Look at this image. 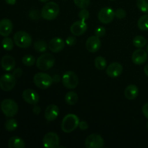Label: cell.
Returning a JSON list of instances; mask_svg holds the SVG:
<instances>
[{
  "mask_svg": "<svg viewBox=\"0 0 148 148\" xmlns=\"http://www.w3.org/2000/svg\"><path fill=\"white\" fill-rule=\"evenodd\" d=\"M79 119L75 114H69L64 117L62 122V130L65 133H71L79 127Z\"/></svg>",
  "mask_w": 148,
  "mask_h": 148,
  "instance_id": "2",
  "label": "cell"
},
{
  "mask_svg": "<svg viewBox=\"0 0 148 148\" xmlns=\"http://www.w3.org/2000/svg\"><path fill=\"white\" fill-rule=\"evenodd\" d=\"M23 98L30 105H36L39 102V95L32 89H26L23 92Z\"/></svg>",
  "mask_w": 148,
  "mask_h": 148,
  "instance_id": "14",
  "label": "cell"
},
{
  "mask_svg": "<svg viewBox=\"0 0 148 148\" xmlns=\"http://www.w3.org/2000/svg\"><path fill=\"white\" fill-rule=\"evenodd\" d=\"M62 83L64 86L67 89H75L79 84L78 76L72 71H67L64 72L62 77Z\"/></svg>",
  "mask_w": 148,
  "mask_h": 148,
  "instance_id": "7",
  "label": "cell"
},
{
  "mask_svg": "<svg viewBox=\"0 0 148 148\" xmlns=\"http://www.w3.org/2000/svg\"><path fill=\"white\" fill-rule=\"evenodd\" d=\"M13 29V24L10 19H2L0 20V36L7 37L11 34Z\"/></svg>",
  "mask_w": 148,
  "mask_h": 148,
  "instance_id": "18",
  "label": "cell"
},
{
  "mask_svg": "<svg viewBox=\"0 0 148 148\" xmlns=\"http://www.w3.org/2000/svg\"><path fill=\"white\" fill-rule=\"evenodd\" d=\"M127 15V12H126L125 10L124 9H117L115 11V16L118 19H123L126 17Z\"/></svg>",
  "mask_w": 148,
  "mask_h": 148,
  "instance_id": "35",
  "label": "cell"
},
{
  "mask_svg": "<svg viewBox=\"0 0 148 148\" xmlns=\"http://www.w3.org/2000/svg\"><path fill=\"white\" fill-rule=\"evenodd\" d=\"M13 75L15 76L16 78L20 77L22 75H23V70L20 68H17L16 69H14V72H13Z\"/></svg>",
  "mask_w": 148,
  "mask_h": 148,
  "instance_id": "39",
  "label": "cell"
},
{
  "mask_svg": "<svg viewBox=\"0 0 148 148\" xmlns=\"http://www.w3.org/2000/svg\"><path fill=\"white\" fill-rule=\"evenodd\" d=\"M142 111H143V115L148 119V102L143 106L142 108Z\"/></svg>",
  "mask_w": 148,
  "mask_h": 148,
  "instance_id": "37",
  "label": "cell"
},
{
  "mask_svg": "<svg viewBox=\"0 0 148 148\" xmlns=\"http://www.w3.org/2000/svg\"><path fill=\"white\" fill-rule=\"evenodd\" d=\"M55 64V58L49 53H45L38 58L36 61V66L39 69L46 71L53 67Z\"/></svg>",
  "mask_w": 148,
  "mask_h": 148,
  "instance_id": "4",
  "label": "cell"
},
{
  "mask_svg": "<svg viewBox=\"0 0 148 148\" xmlns=\"http://www.w3.org/2000/svg\"><path fill=\"white\" fill-rule=\"evenodd\" d=\"M79 128L81 130H88V124L86 122V121H79Z\"/></svg>",
  "mask_w": 148,
  "mask_h": 148,
  "instance_id": "38",
  "label": "cell"
},
{
  "mask_svg": "<svg viewBox=\"0 0 148 148\" xmlns=\"http://www.w3.org/2000/svg\"><path fill=\"white\" fill-rule=\"evenodd\" d=\"M123 72V66L119 62H113L106 67V74L111 78L118 77Z\"/></svg>",
  "mask_w": 148,
  "mask_h": 148,
  "instance_id": "15",
  "label": "cell"
},
{
  "mask_svg": "<svg viewBox=\"0 0 148 148\" xmlns=\"http://www.w3.org/2000/svg\"><path fill=\"white\" fill-rule=\"evenodd\" d=\"M85 47L87 50L90 53H95L98 51L101 47V41L100 38L96 36L89 37L85 43Z\"/></svg>",
  "mask_w": 148,
  "mask_h": 148,
  "instance_id": "12",
  "label": "cell"
},
{
  "mask_svg": "<svg viewBox=\"0 0 148 148\" xmlns=\"http://www.w3.org/2000/svg\"><path fill=\"white\" fill-rule=\"evenodd\" d=\"M0 107H1V110L3 114L7 117H10V118L14 116L18 111L17 103L15 101L10 98L3 100L1 101Z\"/></svg>",
  "mask_w": 148,
  "mask_h": 148,
  "instance_id": "3",
  "label": "cell"
},
{
  "mask_svg": "<svg viewBox=\"0 0 148 148\" xmlns=\"http://www.w3.org/2000/svg\"><path fill=\"white\" fill-rule=\"evenodd\" d=\"M34 49L37 52L40 53H43L47 50V48L49 46L47 45L46 41L43 40H38L34 43Z\"/></svg>",
  "mask_w": 148,
  "mask_h": 148,
  "instance_id": "25",
  "label": "cell"
},
{
  "mask_svg": "<svg viewBox=\"0 0 148 148\" xmlns=\"http://www.w3.org/2000/svg\"><path fill=\"white\" fill-rule=\"evenodd\" d=\"M106 29L102 26H99L95 30V36H98L99 38H102L105 36Z\"/></svg>",
  "mask_w": 148,
  "mask_h": 148,
  "instance_id": "34",
  "label": "cell"
},
{
  "mask_svg": "<svg viewBox=\"0 0 148 148\" xmlns=\"http://www.w3.org/2000/svg\"><path fill=\"white\" fill-rule=\"evenodd\" d=\"M33 113H34L35 114H36V115H38V114H40V106H38L34 105V107L33 108Z\"/></svg>",
  "mask_w": 148,
  "mask_h": 148,
  "instance_id": "41",
  "label": "cell"
},
{
  "mask_svg": "<svg viewBox=\"0 0 148 148\" xmlns=\"http://www.w3.org/2000/svg\"><path fill=\"white\" fill-rule=\"evenodd\" d=\"M59 13V7L54 1H50L44 4L41 10L40 15L46 20H53L58 17Z\"/></svg>",
  "mask_w": 148,
  "mask_h": 148,
  "instance_id": "1",
  "label": "cell"
},
{
  "mask_svg": "<svg viewBox=\"0 0 148 148\" xmlns=\"http://www.w3.org/2000/svg\"><path fill=\"white\" fill-rule=\"evenodd\" d=\"M49 49L53 53H58L64 48V41L59 37H55L49 41Z\"/></svg>",
  "mask_w": 148,
  "mask_h": 148,
  "instance_id": "17",
  "label": "cell"
},
{
  "mask_svg": "<svg viewBox=\"0 0 148 148\" xmlns=\"http://www.w3.org/2000/svg\"><path fill=\"white\" fill-rule=\"evenodd\" d=\"M63 1H65V0H63Z\"/></svg>",
  "mask_w": 148,
  "mask_h": 148,
  "instance_id": "48",
  "label": "cell"
},
{
  "mask_svg": "<svg viewBox=\"0 0 148 148\" xmlns=\"http://www.w3.org/2000/svg\"><path fill=\"white\" fill-rule=\"evenodd\" d=\"M137 26L141 30H148V14H145L140 17L137 22Z\"/></svg>",
  "mask_w": 148,
  "mask_h": 148,
  "instance_id": "26",
  "label": "cell"
},
{
  "mask_svg": "<svg viewBox=\"0 0 148 148\" xmlns=\"http://www.w3.org/2000/svg\"><path fill=\"white\" fill-rule=\"evenodd\" d=\"M137 6L140 11L148 14V0H137Z\"/></svg>",
  "mask_w": 148,
  "mask_h": 148,
  "instance_id": "31",
  "label": "cell"
},
{
  "mask_svg": "<svg viewBox=\"0 0 148 148\" xmlns=\"http://www.w3.org/2000/svg\"><path fill=\"white\" fill-rule=\"evenodd\" d=\"M39 1H40L41 2H43V3H47L49 0H39Z\"/></svg>",
  "mask_w": 148,
  "mask_h": 148,
  "instance_id": "44",
  "label": "cell"
},
{
  "mask_svg": "<svg viewBox=\"0 0 148 148\" xmlns=\"http://www.w3.org/2000/svg\"><path fill=\"white\" fill-rule=\"evenodd\" d=\"M115 12L112 8L108 7H103L99 11L98 18L101 23L108 24L114 20L115 17Z\"/></svg>",
  "mask_w": 148,
  "mask_h": 148,
  "instance_id": "9",
  "label": "cell"
},
{
  "mask_svg": "<svg viewBox=\"0 0 148 148\" xmlns=\"http://www.w3.org/2000/svg\"><path fill=\"white\" fill-rule=\"evenodd\" d=\"M147 53H148V44H147Z\"/></svg>",
  "mask_w": 148,
  "mask_h": 148,
  "instance_id": "45",
  "label": "cell"
},
{
  "mask_svg": "<svg viewBox=\"0 0 148 148\" xmlns=\"http://www.w3.org/2000/svg\"><path fill=\"white\" fill-rule=\"evenodd\" d=\"M144 72L145 73V75H147V77H148V64L145 66L144 67Z\"/></svg>",
  "mask_w": 148,
  "mask_h": 148,
  "instance_id": "43",
  "label": "cell"
},
{
  "mask_svg": "<svg viewBox=\"0 0 148 148\" xmlns=\"http://www.w3.org/2000/svg\"><path fill=\"white\" fill-rule=\"evenodd\" d=\"M77 40L74 36H69L66 39V43L68 46H74L76 43Z\"/></svg>",
  "mask_w": 148,
  "mask_h": 148,
  "instance_id": "36",
  "label": "cell"
},
{
  "mask_svg": "<svg viewBox=\"0 0 148 148\" xmlns=\"http://www.w3.org/2000/svg\"><path fill=\"white\" fill-rule=\"evenodd\" d=\"M132 60L137 65L143 64L147 60V52L142 49H137L132 55Z\"/></svg>",
  "mask_w": 148,
  "mask_h": 148,
  "instance_id": "16",
  "label": "cell"
},
{
  "mask_svg": "<svg viewBox=\"0 0 148 148\" xmlns=\"http://www.w3.org/2000/svg\"><path fill=\"white\" fill-rule=\"evenodd\" d=\"M59 114V107L56 105H49L45 110L44 116L49 121H53L58 117Z\"/></svg>",
  "mask_w": 148,
  "mask_h": 148,
  "instance_id": "19",
  "label": "cell"
},
{
  "mask_svg": "<svg viewBox=\"0 0 148 148\" xmlns=\"http://www.w3.org/2000/svg\"><path fill=\"white\" fill-rule=\"evenodd\" d=\"M4 1L7 4H10V5H14L16 3V0H4Z\"/></svg>",
  "mask_w": 148,
  "mask_h": 148,
  "instance_id": "42",
  "label": "cell"
},
{
  "mask_svg": "<svg viewBox=\"0 0 148 148\" xmlns=\"http://www.w3.org/2000/svg\"><path fill=\"white\" fill-rule=\"evenodd\" d=\"M15 64L16 63L14 59L10 55L4 56L1 60V67L7 72H10V71L14 69V68L15 67Z\"/></svg>",
  "mask_w": 148,
  "mask_h": 148,
  "instance_id": "20",
  "label": "cell"
},
{
  "mask_svg": "<svg viewBox=\"0 0 148 148\" xmlns=\"http://www.w3.org/2000/svg\"><path fill=\"white\" fill-rule=\"evenodd\" d=\"M17 126H18L17 121L14 119H7L4 124V127L8 132H14L17 128Z\"/></svg>",
  "mask_w": 148,
  "mask_h": 148,
  "instance_id": "28",
  "label": "cell"
},
{
  "mask_svg": "<svg viewBox=\"0 0 148 148\" xmlns=\"http://www.w3.org/2000/svg\"><path fill=\"white\" fill-rule=\"evenodd\" d=\"M8 147L10 148H24L25 144L20 137L14 136L9 140Z\"/></svg>",
  "mask_w": 148,
  "mask_h": 148,
  "instance_id": "22",
  "label": "cell"
},
{
  "mask_svg": "<svg viewBox=\"0 0 148 148\" xmlns=\"http://www.w3.org/2000/svg\"><path fill=\"white\" fill-rule=\"evenodd\" d=\"M95 66L99 70H103L107 67V62L103 56H97L95 59Z\"/></svg>",
  "mask_w": 148,
  "mask_h": 148,
  "instance_id": "27",
  "label": "cell"
},
{
  "mask_svg": "<svg viewBox=\"0 0 148 148\" xmlns=\"http://www.w3.org/2000/svg\"><path fill=\"white\" fill-rule=\"evenodd\" d=\"M85 145L88 148H101L104 146V140L99 134H92L87 137Z\"/></svg>",
  "mask_w": 148,
  "mask_h": 148,
  "instance_id": "11",
  "label": "cell"
},
{
  "mask_svg": "<svg viewBox=\"0 0 148 148\" xmlns=\"http://www.w3.org/2000/svg\"><path fill=\"white\" fill-rule=\"evenodd\" d=\"M147 128L148 129V121L147 122Z\"/></svg>",
  "mask_w": 148,
  "mask_h": 148,
  "instance_id": "46",
  "label": "cell"
},
{
  "mask_svg": "<svg viewBox=\"0 0 148 148\" xmlns=\"http://www.w3.org/2000/svg\"><path fill=\"white\" fill-rule=\"evenodd\" d=\"M13 38H14V43L18 47L22 48V49H25V48L29 47L33 42L30 34H28L27 32L23 31V30L15 33Z\"/></svg>",
  "mask_w": 148,
  "mask_h": 148,
  "instance_id": "6",
  "label": "cell"
},
{
  "mask_svg": "<svg viewBox=\"0 0 148 148\" xmlns=\"http://www.w3.org/2000/svg\"><path fill=\"white\" fill-rule=\"evenodd\" d=\"M16 82V77L13 74H4L0 78V88L2 90L8 92L14 88Z\"/></svg>",
  "mask_w": 148,
  "mask_h": 148,
  "instance_id": "8",
  "label": "cell"
},
{
  "mask_svg": "<svg viewBox=\"0 0 148 148\" xmlns=\"http://www.w3.org/2000/svg\"><path fill=\"white\" fill-rule=\"evenodd\" d=\"M139 88L135 85H130L124 90V95L129 100H134L138 96Z\"/></svg>",
  "mask_w": 148,
  "mask_h": 148,
  "instance_id": "21",
  "label": "cell"
},
{
  "mask_svg": "<svg viewBox=\"0 0 148 148\" xmlns=\"http://www.w3.org/2000/svg\"><path fill=\"white\" fill-rule=\"evenodd\" d=\"M33 17H31V19L32 20H37L38 19H37V17H36V15H40V14H38V12L37 11V10H33V11H31L30 12V14H29V16H30V17H31V16H33Z\"/></svg>",
  "mask_w": 148,
  "mask_h": 148,
  "instance_id": "40",
  "label": "cell"
},
{
  "mask_svg": "<svg viewBox=\"0 0 148 148\" xmlns=\"http://www.w3.org/2000/svg\"><path fill=\"white\" fill-rule=\"evenodd\" d=\"M23 63L27 66H32L36 62V59L33 55L27 54L23 57Z\"/></svg>",
  "mask_w": 148,
  "mask_h": 148,
  "instance_id": "30",
  "label": "cell"
},
{
  "mask_svg": "<svg viewBox=\"0 0 148 148\" xmlns=\"http://www.w3.org/2000/svg\"><path fill=\"white\" fill-rule=\"evenodd\" d=\"M1 45H2V47L4 50L11 51L12 50L13 47H14V42H13L12 39L7 36L4 38H3L2 41H1Z\"/></svg>",
  "mask_w": 148,
  "mask_h": 148,
  "instance_id": "29",
  "label": "cell"
},
{
  "mask_svg": "<svg viewBox=\"0 0 148 148\" xmlns=\"http://www.w3.org/2000/svg\"><path fill=\"white\" fill-rule=\"evenodd\" d=\"M78 17L80 20H87L90 17V12L88 10L85 9H82L79 12V14H78Z\"/></svg>",
  "mask_w": 148,
  "mask_h": 148,
  "instance_id": "33",
  "label": "cell"
},
{
  "mask_svg": "<svg viewBox=\"0 0 148 148\" xmlns=\"http://www.w3.org/2000/svg\"><path fill=\"white\" fill-rule=\"evenodd\" d=\"M110 1H115V0H110Z\"/></svg>",
  "mask_w": 148,
  "mask_h": 148,
  "instance_id": "47",
  "label": "cell"
},
{
  "mask_svg": "<svg viewBox=\"0 0 148 148\" xmlns=\"http://www.w3.org/2000/svg\"><path fill=\"white\" fill-rule=\"evenodd\" d=\"M132 43L137 49H142L147 44V40L144 36H137L133 38Z\"/></svg>",
  "mask_w": 148,
  "mask_h": 148,
  "instance_id": "24",
  "label": "cell"
},
{
  "mask_svg": "<svg viewBox=\"0 0 148 148\" xmlns=\"http://www.w3.org/2000/svg\"><path fill=\"white\" fill-rule=\"evenodd\" d=\"M78 101V95L74 91H69L65 95V102L68 105L73 106L77 103Z\"/></svg>",
  "mask_w": 148,
  "mask_h": 148,
  "instance_id": "23",
  "label": "cell"
},
{
  "mask_svg": "<svg viewBox=\"0 0 148 148\" xmlns=\"http://www.w3.org/2000/svg\"><path fill=\"white\" fill-rule=\"evenodd\" d=\"M74 3L79 9H85L90 4V0H74Z\"/></svg>",
  "mask_w": 148,
  "mask_h": 148,
  "instance_id": "32",
  "label": "cell"
},
{
  "mask_svg": "<svg viewBox=\"0 0 148 148\" xmlns=\"http://www.w3.org/2000/svg\"><path fill=\"white\" fill-rule=\"evenodd\" d=\"M60 140L55 132H48L43 138V145L46 148H57L59 147Z\"/></svg>",
  "mask_w": 148,
  "mask_h": 148,
  "instance_id": "10",
  "label": "cell"
},
{
  "mask_svg": "<svg viewBox=\"0 0 148 148\" xmlns=\"http://www.w3.org/2000/svg\"><path fill=\"white\" fill-rule=\"evenodd\" d=\"M53 77L43 72H38L34 75L33 82L35 85L40 89H47L53 83Z\"/></svg>",
  "mask_w": 148,
  "mask_h": 148,
  "instance_id": "5",
  "label": "cell"
},
{
  "mask_svg": "<svg viewBox=\"0 0 148 148\" xmlns=\"http://www.w3.org/2000/svg\"><path fill=\"white\" fill-rule=\"evenodd\" d=\"M88 29V25L85 20H78L75 22L70 27V31L74 36H79L84 34Z\"/></svg>",
  "mask_w": 148,
  "mask_h": 148,
  "instance_id": "13",
  "label": "cell"
}]
</instances>
